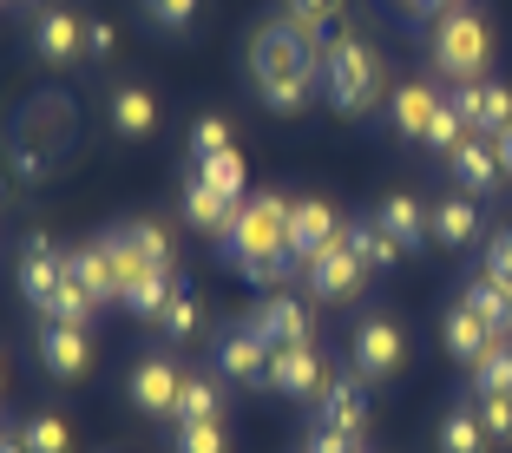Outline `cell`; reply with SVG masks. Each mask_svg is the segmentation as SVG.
<instances>
[{
    "label": "cell",
    "instance_id": "obj_1",
    "mask_svg": "<svg viewBox=\"0 0 512 453\" xmlns=\"http://www.w3.org/2000/svg\"><path fill=\"white\" fill-rule=\"evenodd\" d=\"M250 86L270 112H302L322 92V40L296 20L270 14L250 33Z\"/></svg>",
    "mask_w": 512,
    "mask_h": 453
},
{
    "label": "cell",
    "instance_id": "obj_2",
    "mask_svg": "<svg viewBox=\"0 0 512 453\" xmlns=\"http://www.w3.org/2000/svg\"><path fill=\"white\" fill-rule=\"evenodd\" d=\"M230 270H243L250 283H283L296 276V257H289V197L283 191H250L230 217V230L217 237Z\"/></svg>",
    "mask_w": 512,
    "mask_h": 453
},
{
    "label": "cell",
    "instance_id": "obj_3",
    "mask_svg": "<svg viewBox=\"0 0 512 453\" xmlns=\"http://www.w3.org/2000/svg\"><path fill=\"white\" fill-rule=\"evenodd\" d=\"M322 99L335 112H348V119H362V112H375L388 99V60H381V46L368 33L348 27L322 46Z\"/></svg>",
    "mask_w": 512,
    "mask_h": 453
},
{
    "label": "cell",
    "instance_id": "obj_4",
    "mask_svg": "<svg viewBox=\"0 0 512 453\" xmlns=\"http://www.w3.org/2000/svg\"><path fill=\"white\" fill-rule=\"evenodd\" d=\"M427 60H434V73L453 79V86L486 79V60H493V33H486V20L473 14V7H453V14H440L434 33H427Z\"/></svg>",
    "mask_w": 512,
    "mask_h": 453
},
{
    "label": "cell",
    "instance_id": "obj_5",
    "mask_svg": "<svg viewBox=\"0 0 512 453\" xmlns=\"http://www.w3.org/2000/svg\"><path fill=\"white\" fill-rule=\"evenodd\" d=\"M401 362H407V335H401V322H388V316H362L355 329H348V368L375 388V381H388V375H401Z\"/></svg>",
    "mask_w": 512,
    "mask_h": 453
},
{
    "label": "cell",
    "instance_id": "obj_6",
    "mask_svg": "<svg viewBox=\"0 0 512 453\" xmlns=\"http://www.w3.org/2000/svg\"><path fill=\"white\" fill-rule=\"evenodd\" d=\"M368 263L355 257V243H348V230L335 243H322L316 257L302 263V283H309V302H348V296H362V283H368Z\"/></svg>",
    "mask_w": 512,
    "mask_h": 453
},
{
    "label": "cell",
    "instance_id": "obj_7",
    "mask_svg": "<svg viewBox=\"0 0 512 453\" xmlns=\"http://www.w3.org/2000/svg\"><path fill=\"white\" fill-rule=\"evenodd\" d=\"M27 46H33L40 66H73L79 53H86V20H79L73 7H33Z\"/></svg>",
    "mask_w": 512,
    "mask_h": 453
},
{
    "label": "cell",
    "instance_id": "obj_8",
    "mask_svg": "<svg viewBox=\"0 0 512 453\" xmlns=\"http://www.w3.org/2000/svg\"><path fill=\"white\" fill-rule=\"evenodd\" d=\"M60 289H66V250L46 237V230H27V237H20V296H27L33 316H40Z\"/></svg>",
    "mask_w": 512,
    "mask_h": 453
},
{
    "label": "cell",
    "instance_id": "obj_9",
    "mask_svg": "<svg viewBox=\"0 0 512 453\" xmlns=\"http://www.w3.org/2000/svg\"><path fill=\"white\" fill-rule=\"evenodd\" d=\"M329 368H322V355H316V342H296V348H270V381L263 388H276V394H289V401H309L316 408L322 401V388H329Z\"/></svg>",
    "mask_w": 512,
    "mask_h": 453
},
{
    "label": "cell",
    "instance_id": "obj_10",
    "mask_svg": "<svg viewBox=\"0 0 512 453\" xmlns=\"http://www.w3.org/2000/svg\"><path fill=\"white\" fill-rule=\"evenodd\" d=\"M211 368H217V381H243V388H263V381H270V342H263L250 322H237V329L217 335Z\"/></svg>",
    "mask_w": 512,
    "mask_h": 453
},
{
    "label": "cell",
    "instance_id": "obj_11",
    "mask_svg": "<svg viewBox=\"0 0 512 453\" xmlns=\"http://www.w3.org/2000/svg\"><path fill=\"white\" fill-rule=\"evenodd\" d=\"M125 388H132V408H138V414H158V421H171V414H178L184 368L171 362L165 348H158V355H145V362L132 368V381H125Z\"/></svg>",
    "mask_w": 512,
    "mask_h": 453
},
{
    "label": "cell",
    "instance_id": "obj_12",
    "mask_svg": "<svg viewBox=\"0 0 512 453\" xmlns=\"http://www.w3.org/2000/svg\"><path fill=\"white\" fill-rule=\"evenodd\" d=\"M316 427L362 440V427H368V381L355 375V368H342V375L322 388V401H316Z\"/></svg>",
    "mask_w": 512,
    "mask_h": 453
},
{
    "label": "cell",
    "instance_id": "obj_13",
    "mask_svg": "<svg viewBox=\"0 0 512 453\" xmlns=\"http://www.w3.org/2000/svg\"><path fill=\"white\" fill-rule=\"evenodd\" d=\"M447 99H453V112L467 119V132L499 138L512 125V86H499V79H467V86H453Z\"/></svg>",
    "mask_w": 512,
    "mask_h": 453
},
{
    "label": "cell",
    "instance_id": "obj_14",
    "mask_svg": "<svg viewBox=\"0 0 512 453\" xmlns=\"http://www.w3.org/2000/svg\"><path fill=\"white\" fill-rule=\"evenodd\" d=\"M335 237H342V217H335L329 197H289V257H296V270Z\"/></svg>",
    "mask_w": 512,
    "mask_h": 453
},
{
    "label": "cell",
    "instance_id": "obj_15",
    "mask_svg": "<svg viewBox=\"0 0 512 453\" xmlns=\"http://www.w3.org/2000/svg\"><path fill=\"white\" fill-rule=\"evenodd\" d=\"M447 171H453V184L467 197H486V191H499L506 184V171H499V145L486 132H467L460 145L447 151Z\"/></svg>",
    "mask_w": 512,
    "mask_h": 453
},
{
    "label": "cell",
    "instance_id": "obj_16",
    "mask_svg": "<svg viewBox=\"0 0 512 453\" xmlns=\"http://www.w3.org/2000/svg\"><path fill=\"white\" fill-rule=\"evenodd\" d=\"M66 276H73V283L86 289V296L99 302V309H106V302H125V283H119V263H112L106 237L73 243V250H66Z\"/></svg>",
    "mask_w": 512,
    "mask_h": 453
},
{
    "label": "cell",
    "instance_id": "obj_17",
    "mask_svg": "<svg viewBox=\"0 0 512 453\" xmlns=\"http://www.w3.org/2000/svg\"><path fill=\"white\" fill-rule=\"evenodd\" d=\"M250 329L263 335L270 348H296V342H309L316 335V316H309V302H296V296H263L256 302V316H250Z\"/></svg>",
    "mask_w": 512,
    "mask_h": 453
},
{
    "label": "cell",
    "instance_id": "obj_18",
    "mask_svg": "<svg viewBox=\"0 0 512 453\" xmlns=\"http://www.w3.org/2000/svg\"><path fill=\"white\" fill-rule=\"evenodd\" d=\"M388 112H394V132L401 138H414V145H427V132H434V119L447 112V92L434 86V79H407L401 92L388 99Z\"/></svg>",
    "mask_w": 512,
    "mask_h": 453
},
{
    "label": "cell",
    "instance_id": "obj_19",
    "mask_svg": "<svg viewBox=\"0 0 512 453\" xmlns=\"http://www.w3.org/2000/svg\"><path fill=\"white\" fill-rule=\"evenodd\" d=\"M40 368L53 381H79L92 368V342H86V329L79 322H46L40 329Z\"/></svg>",
    "mask_w": 512,
    "mask_h": 453
},
{
    "label": "cell",
    "instance_id": "obj_20",
    "mask_svg": "<svg viewBox=\"0 0 512 453\" xmlns=\"http://www.w3.org/2000/svg\"><path fill=\"white\" fill-rule=\"evenodd\" d=\"M106 125H112V138H151L158 132V99L145 86H132V79H119L106 92Z\"/></svg>",
    "mask_w": 512,
    "mask_h": 453
},
{
    "label": "cell",
    "instance_id": "obj_21",
    "mask_svg": "<svg viewBox=\"0 0 512 453\" xmlns=\"http://www.w3.org/2000/svg\"><path fill=\"white\" fill-rule=\"evenodd\" d=\"M375 224L388 230L394 243H401V257H414V250H427V237H434V224H427V204H421V197H407V191L381 197Z\"/></svg>",
    "mask_w": 512,
    "mask_h": 453
},
{
    "label": "cell",
    "instance_id": "obj_22",
    "mask_svg": "<svg viewBox=\"0 0 512 453\" xmlns=\"http://www.w3.org/2000/svg\"><path fill=\"white\" fill-rule=\"evenodd\" d=\"M440 342H447V355H453V362H480V355H486V348H493L499 342V335L493 329H486V322L480 316H473V309H467V302H460V296H453V309H447V316H440Z\"/></svg>",
    "mask_w": 512,
    "mask_h": 453
},
{
    "label": "cell",
    "instance_id": "obj_23",
    "mask_svg": "<svg viewBox=\"0 0 512 453\" xmlns=\"http://www.w3.org/2000/svg\"><path fill=\"white\" fill-rule=\"evenodd\" d=\"M237 204L243 197L217 191V184H204V178H184V217H191V230H204V237H224L230 217H237Z\"/></svg>",
    "mask_w": 512,
    "mask_h": 453
},
{
    "label": "cell",
    "instance_id": "obj_24",
    "mask_svg": "<svg viewBox=\"0 0 512 453\" xmlns=\"http://www.w3.org/2000/svg\"><path fill=\"white\" fill-rule=\"evenodd\" d=\"M460 302H467V309L499 335V342L512 335V289L506 283H493V276H467V283H460Z\"/></svg>",
    "mask_w": 512,
    "mask_h": 453
},
{
    "label": "cell",
    "instance_id": "obj_25",
    "mask_svg": "<svg viewBox=\"0 0 512 453\" xmlns=\"http://www.w3.org/2000/svg\"><path fill=\"white\" fill-rule=\"evenodd\" d=\"M427 224H434V243H447V250H467V243L480 237V204L447 191L434 211H427Z\"/></svg>",
    "mask_w": 512,
    "mask_h": 453
},
{
    "label": "cell",
    "instance_id": "obj_26",
    "mask_svg": "<svg viewBox=\"0 0 512 453\" xmlns=\"http://www.w3.org/2000/svg\"><path fill=\"white\" fill-rule=\"evenodd\" d=\"M486 447H493V434H486V421H480L473 401H460V408L440 414V453H486Z\"/></svg>",
    "mask_w": 512,
    "mask_h": 453
},
{
    "label": "cell",
    "instance_id": "obj_27",
    "mask_svg": "<svg viewBox=\"0 0 512 453\" xmlns=\"http://www.w3.org/2000/svg\"><path fill=\"white\" fill-rule=\"evenodd\" d=\"M178 427L191 421H224V394H217V375H184L178 388V414H171Z\"/></svg>",
    "mask_w": 512,
    "mask_h": 453
},
{
    "label": "cell",
    "instance_id": "obj_28",
    "mask_svg": "<svg viewBox=\"0 0 512 453\" xmlns=\"http://www.w3.org/2000/svg\"><path fill=\"white\" fill-rule=\"evenodd\" d=\"M342 230H348V243H355V257H362L368 270H388V263L401 257V243H394L375 217H355V224H342Z\"/></svg>",
    "mask_w": 512,
    "mask_h": 453
},
{
    "label": "cell",
    "instance_id": "obj_29",
    "mask_svg": "<svg viewBox=\"0 0 512 453\" xmlns=\"http://www.w3.org/2000/svg\"><path fill=\"white\" fill-rule=\"evenodd\" d=\"M197 322H204V302L191 296V283H178L171 302H165V316H158V335H165V342H191Z\"/></svg>",
    "mask_w": 512,
    "mask_h": 453
},
{
    "label": "cell",
    "instance_id": "obj_30",
    "mask_svg": "<svg viewBox=\"0 0 512 453\" xmlns=\"http://www.w3.org/2000/svg\"><path fill=\"white\" fill-rule=\"evenodd\" d=\"M283 20H296L302 33H316V40L329 46L335 33H342L335 27V20H342V0H283Z\"/></svg>",
    "mask_w": 512,
    "mask_h": 453
},
{
    "label": "cell",
    "instance_id": "obj_31",
    "mask_svg": "<svg viewBox=\"0 0 512 453\" xmlns=\"http://www.w3.org/2000/svg\"><path fill=\"white\" fill-rule=\"evenodd\" d=\"M151 20V33H165V40H178V33L197 27V14H204V0H138Z\"/></svg>",
    "mask_w": 512,
    "mask_h": 453
},
{
    "label": "cell",
    "instance_id": "obj_32",
    "mask_svg": "<svg viewBox=\"0 0 512 453\" xmlns=\"http://www.w3.org/2000/svg\"><path fill=\"white\" fill-rule=\"evenodd\" d=\"M191 178L217 184V191H230V197H250V191H243V151H237V145L211 151V158H197V165H191Z\"/></svg>",
    "mask_w": 512,
    "mask_h": 453
},
{
    "label": "cell",
    "instance_id": "obj_33",
    "mask_svg": "<svg viewBox=\"0 0 512 453\" xmlns=\"http://www.w3.org/2000/svg\"><path fill=\"white\" fill-rule=\"evenodd\" d=\"M473 394H512V335L473 362Z\"/></svg>",
    "mask_w": 512,
    "mask_h": 453
},
{
    "label": "cell",
    "instance_id": "obj_34",
    "mask_svg": "<svg viewBox=\"0 0 512 453\" xmlns=\"http://www.w3.org/2000/svg\"><path fill=\"white\" fill-rule=\"evenodd\" d=\"M132 243H138V257H145V270H158V276H178V250H171V230L165 224H132Z\"/></svg>",
    "mask_w": 512,
    "mask_h": 453
},
{
    "label": "cell",
    "instance_id": "obj_35",
    "mask_svg": "<svg viewBox=\"0 0 512 453\" xmlns=\"http://www.w3.org/2000/svg\"><path fill=\"white\" fill-rule=\"evenodd\" d=\"M171 289H178V276H145V283L125 289V309H132L138 322H158V316H165V302H171Z\"/></svg>",
    "mask_w": 512,
    "mask_h": 453
},
{
    "label": "cell",
    "instance_id": "obj_36",
    "mask_svg": "<svg viewBox=\"0 0 512 453\" xmlns=\"http://www.w3.org/2000/svg\"><path fill=\"white\" fill-rule=\"evenodd\" d=\"M20 440H27V453H66V421L60 414H27V421H20Z\"/></svg>",
    "mask_w": 512,
    "mask_h": 453
},
{
    "label": "cell",
    "instance_id": "obj_37",
    "mask_svg": "<svg viewBox=\"0 0 512 453\" xmlns=\"http://www.w3.org/2000/svg\"><path fill=\"white\" fill-rule=\"evenodd\" d=\"M92 309H99V302H92L86 289H79L73 276H66V289H60V296H53V302L40 309V322H79V329H86V322H92Z\"/></svg>",
    "mask_w": 512,
    "mask_h": 453
},
{
    "label": "cell",
    "instance_id": "obj_38",
    "mask_svg": "<svg viewBox=\"0 0 512 453\" xmlns=\"http://www.w3.org/2000/svg\"><path fill=\"white\" fill-rule=\"evenodd\" d=\"M171 453H224V421H191V427H178Z\"/></svg>",
    "mask_w": 512,
    "mask_h": 453
},
{
    "label": "cell",
    "instance_id": "obj_39",
    "mask_svg": "<svg viewBox=\"0 0 512 453\" xmlns=\"http://www.w3.org/2000/svg\"><path fill=\"white\" fill-rule=\"evenodd\" d=\"M473 408H480L486 434H493V440H506V447H512V394H473Z\"/></svg>",
    "mask_w": 512,
    "mask_h": 453
},
{
    "label": "cell",
    "instance_id": "obj_40",
    "mask_svg": "<svg viewBox=\"0 0 512 453\" xmlns=\"http://www.w3.org/2000/svg\"><path fill=\"white\" fill-rule=\"evenodd\" d=\"M480 276H493V283H512V224H499L493 237H486V263Z\"/></svg>",
    "mask_w": 512,
    "mask_h": 453
},
{
    "label": "cell",
    "instance_id": "obj_41",
    "mask_svg": "<svg viewBox=\"0 0 512 453\" xmlns=\"http://www.w3.org/2000/svg\"><path fill=\"white\" fill-rule=\"evenodd\" d=\"M230 145V125L224 119H197L191 125V151H184V165H197V158H211V151Z\"/></svg>",
    "mask_w": 512,
    "mask_h": 453
},
{
    "label": "cell",
    "instance_id": "obj_42",
    "mask_svg": "<svg viewBox=\"0 0 512 453\" xmlns=\"http://www.w3.org/2000/svg\"><path fill=\"white\" fill-rule=\"evenodd\" d=\"M112 46H119L112 20H86V53H92V60H112Z\"/></svg>",
    "mask_w": 512,
    "mask_h": 453
},
{
    "label": "cell",
    "instance_id": "obj_43",
    "mask_svg": "<svg viewBox=\"0 0 512 453\" xmlns=\"http://www.w3.org/2000/svg\"><path fill=\"white\" fill-rule=\"evenodd\" d=\"M407 14H421V20H440V14H453V7H467V0H401Z\"/></svg>",
    "mask_w": 512,
    "mask_h": 453
},
{
    "label": "cell",
    "instance_id": "obj_44",
    "mask_svg": "<svg viewBox=\"0 0 512 453\" xmlns=\"http://www.w3.org/2000/svg\"><path fill=\"white\" fill-rule=\"evenodd\" d=\"M493 145H499V171H506V184H512V125L493 138Z\"/></svg>",
    "mask_w": 512,
    "mask_h": 453
},
{
    "label": "cell",
    "instance_id": "obj_45",
    "mask_svg": "<svg viewBox=\"0 0 512 453\" xmlns=\"http://www.w3.org/2000/svg\"><path fill=\"white\" fill-rule=\"evenodd\" d=\"M0 453H27V440H20V434H0Z\"/></svg>",
    "mask_w": 512,
    "mask_h": 453
},
{
    "label": "cell",
    "instance_id": "obj_46",
    "mask_svg": "<svg viewBox=\"0 0 512 453\" xmlns=\"http://www.w3.org/2000/svg\"><path fill=\"white\" fill-rule=\"evenodd\" d=\"M0 7H14V0H0Z\"/></svg>",
    "mask_w": 512,
    "mask_h": 453
},
{
    "label": "cell",
    "instance_id": "obj_47",
    "mask_svg": "<svg viewBox=\"0 0 512 453\" xmlns=\"http://www.w3.org/2000/svg\"><path fill=\"white\" fill-rule=\"evenodd\" d=\"M0 434H7V421H0Z\"/></svg>",
    "mask_w": 512,
    "mask_h": 453
},
{
    "label": "cell",
    "instance_id": "obj_48",
    "mask_svg": "<svg viewBox=\"0 0 512 453\" xmlns=\"http://www.w3.org/2000/svg\"><path fill=\"white\" fill-rule=\"evenodd\" d=\"M506 289H512V283H506Z\"/></svg>",
    "mask_w": 512,
    "mask_h": 453
}]
</instances>
